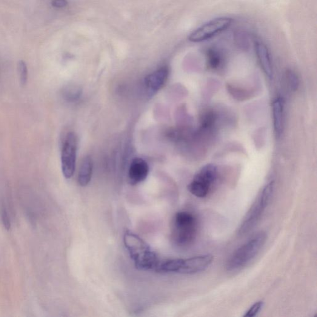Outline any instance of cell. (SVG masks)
<instances>
[{
	"label": "cell",
	"mask_w": 317,
	"mask_h": 317,
	"mask_svg": "<svg viewBox=\"0 0 317 317\" xmlns=\"http://www.w3.org/2000/svg\"><path fill=\"white\" fill-rule=\"evenodd\" d=\"M274 190H275V182L273 181L268 183L263 188L240 225L238 230L239 235H245L250 232L258 223L264 211L270 204Z\"/></svg>",
	"instance_id": "obj_4"
},
{
	"label": "cell",
	"mask_w": 317,
	"mask_h": 317,
	"mask_svg": "<svg viewBox=\"0 0 317 317\" xmlns=\"http://www.w3.org/2000/svg\"><path fill=\"white\" fill-rule=\"evenodd\" d=\"M208 62L211 68H216L221 63V57L218 51L215 50H210L208 53Z\"/></svg>",
	"instance_id": "obj_17"
},
{
	"label": "cell",
	"mask_w": 317,
	"mask_h": 317,
	"mask_svg": "<svg viewBox=\"0 0 317 317\" xmlns=\"http://www.w3.org/2000/svg\"><path fill=\"white\" fill-rule=\"evenodd\" d=\"M168 73H169V71L166 67L159 68V70L151 73L150 75L146 77L145 80L146 87L151 93L157 92L165 85L168 78Z\"/></svg>",
	"instance_id": "obj_9"
},
{
	"label": "cell",
	"mask_w": 317,
	"mask_h": 317,
	"mask_svg": "<svg viewBox=\"0 0 317 317\" xmlns=\"http://www.w3.org/2000/svg\"><path fill=\"white\" fill-rule=\"evenodd\" d=\"M183 259L167 260L162 263H159L156 270L162 273H179L181 267Z\"/></svg>",
	"instance_id": "obj_14"
},
{
	"label": "cell",
	"mask_w": 317,
	"mask_h": 317,
	"mask_svg": "<svg viewBox=\"0 0 317 317\" xmlns=\"http://www.w3.org/2000/svg\"><path fill=\"white\" fill-rule=\"evenodd\" d=\"M264 302L262 301H259L254 304L252 307L249 308V310H247V312L245 313L244 316L246 317H253L255 316L257 314L261 312L263 307H264Z\"/></svg>",
	"instance_id": "obj_19"
},
{
	"label": "cell",
	"mask_w": 317,
	"mask_h": 317,
	"mask_svg": "<svg viewBox=\"0 0 317 317\" xmlns=\"http://www.w3.org/2000/svg\"><path fill=\"white\" fill-rule=\"evenodd\" d=\"M232 22L233 19L227 17H221L211 20L191 33L188 39L193 42L207 41L216 34L227 30Z\"/></svg>",
	"instance_id": "obj_5"
},
{
	"label": "cell",
	"mask_w": 317,
	"mask_h": 317,
	"mask_svg": "<svg viewBox=\"0 0 317 317\" xmlns=\"http://www.w3.org/2000/svg\"><path fill=\"white\" fill-rule=\"evenodd\" d=\"M18 71L19 75L20 82L22 85L27 83L28 79V70L26 64L23 61L19 62Z\"/></svg>",
	"instance_id": "obj_16"
},
{
	"label": "cell",
	"mask_w": 317,
	"mask_h": 317,
	"mask_svg": "<svg viewBox=\"0 0 317 317\" xmlns=\"http://www.w3.org/2000/svg\"><path fill=\"white\" fill-rule=\"evenodd\" d=\"M255 51L260 64H261L265 73L266 74L268 78H272V63H271L269 50H268L266 45L262 42H256Z\"/></svg>",
	"instance_id": "obj_10"
},
{
	"label": "cell",
	"mask_w": 317,
	"mask_h": 317,
	"mask_svg": "<svg viewBox=\"0 0 317 317\" xmlns=\"http://www.w3.org/2000/svg\"><path fill=\"white\" fill-rule=\"evenodd\" d=\"M266 239V234L262 231L248 239L228 258L226 264L227 270L230 272H236L246 267L258 255Z\"/></svg>",
	"instance_id": "obj_2"
},
{
	"label": "cell",
	"mask_w": 317,
	"mask_h": 317,
	"mask_svg": "<svg viewBox=\"0 0 317 317\" xmlns=\"http://www.w3.org/2000/svg\"><path fill=\"white\" fill-rule=\"evenodd\" d=\"M76 134L70 132L66 137L62 151V170L66 179L72 178L75 172L77 145Z\"/></svg>",
	"instance_id": "obj_6"
},
{
	"label": "cell",
	"mask_w": 317,
	"mask_h": 317,
	"mask_svg": "<svg viewBox=\"0 0 317 317\" xmlns=\"http://www.w3.org/2000/svg\"><path fill=\"white\" fill-rule=\"evenodd\" d=\"M93 160L87 156L82 160L79 168L78 182L80 186L85 187L89 184L92 178Z\"/></svg>",
	"instance_id": "obj_13"
},
{
	"label": "cell",
	"mask_w": 317,
	"mask_h": 317,
	"mask_svg": "<svg viewBox=\"0 0 317 317\" xmlns=\"http://www.w3.org/2000/svg\"><path fill=\"white\" fill-rule=\"evenodd\" d=\"M198 232V221L195 215L188 211H179L174 219L172 239L180 247L190 246Z\"/></svg>",
	"instance_id": "obj_3"
},
{
	"label": "cell",
	"mask_w": 317,
	"mask_h": 317,
	"mask_svg": "<svg viewBox=\"0 0 317 317\" xmlns=\"http://www.w3.org/2000/svg\"><path fill=\"white\" fill-rule=\"evenodd\" d=\"M216 167L213 164H208L199 171L193 180L200 183L211 190V187L216 181Z\"/></svg>",
	"instance_id": "obj_11"
},
{
	"label": "cell",
	"mask_w": 317,
	"mask_h": 317,
	"mask_svg": "<svg viewBox=\"0 0 317 317\" xmlns=\"http://www.w3.org/2000/svg\"><path fill=\"white\" fill-rule=\"evenodd\" d=\"M51 5L54 7L62 8L67 7L68 2L67 0H53Z\"/></svg>",
	"instance_id": "obj_20"
},
{
	"label": "cell",
	"mask_w": 317,
	"mask_h": 317,
	"mask_svg": "<svg viewBox=\"0 0 317 317\" xmlns=\"http://www.w3.org/2000/svg\"><path fill=\"white\" fill-rule=\"evenodd\" d=\"M274 128L277 136L281 135L283 128L284 102L281 98H277L273 104Z\"/></svg>",
	"instance_id": "obj_12"
},
{
	"label": "cell",
	"mask_w": 317,
	"mask_h": 317,
	"mask_svg": "<svg viewBox=\"0 0 317 317\" xmlns=\"http://www.w3.org/2000/svg\"><path fill=\"white\" fill-rule=\"evenodd\" d=\"M213 261V256L205 255L183 259L179 273L193 275L201 272L210 266Z\"/></svg>",
	"instance_id": "obj_7"
},
{
	"label": "cell",
	"mask_w": 317,
	"mask_h": 317,
	"mask_svg": "<svg viewBox=\"0 0 317 317\" xmlns=\"http://www.w3.org/2000/svg\"><path fill=\"white\" fill-rule=\"evenodd\" d=\"M124 242L137 269L142 271L156 269L159 263V258L147 243L129 230L125 233Z\"/></svg>",
	"instance_id": "obj_1"
},
{
	"label": "cell",
	"mask_w": 317,
	"mask_h": 317,
	"mask_svg": "<svg viewBox=\"0 0 317 317\" xmlns=\"http://www.w3.org/2000/svg\"><path fill=\"white\" fill-rule=\"evenodd\" d=\"M0 217H1L2 223L6 229L10 230L11 224L9 214H8L7 208L3 203L0 206Z\"/></svg>",
	"instance_id": "obj_15"
},
{
	"label": "cell",
	"mask_w": 317,
	"mask_h": 317,
	"mask_svg": "<svg viewBox=\"0 0 317 317\" xmlns=\"http://www.w3.org/2000/svg\"><path fill=\"white\" fill-rule=\"evenodd\" d=\"M149 171V165L143 159L137 158L133 159L128 170L130 184L135 185L143 182L147 178Z\"/></svg>",
	"instance_id": "obj_8"
},
{
	"label": "cell",
	"mask_w": 317,
	"mask_h": 317,
	"mask_svg": "<svg viewBox=\"0 0 317 317\" xmlns=\"http://www.w3.org/2000/svg\"><path fill=\"white\" fill-rule=\"evenodd\" d=\"M286 78L291 90L293 91H297L299 87V79L296 74L293 71H287L286 73Z\"/></svg>",
	"instance_id": "obj_18"
}]
</instances>
